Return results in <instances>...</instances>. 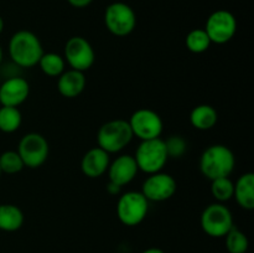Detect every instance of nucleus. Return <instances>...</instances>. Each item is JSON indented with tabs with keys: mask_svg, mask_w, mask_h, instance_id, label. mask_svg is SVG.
Masks as SVG:
<instances>
[{
	"mask_svg": "<svg viewBox=\"0 0 254 253\" xmlns=\"http://www.w3.org/2000/svg\"><path fill=\"white\" fill-rule=\"evenodd\" d=\"M64 59L72 69L86 72L93 66L96 52L86 37L72 36L64 45Z\"/></svg>",
	"mask_w": 254,
	"mask_h": 253,
	"instance_id": "9",
	"label": "nucleus"
},
{
	"mask_svg": "<svg viewBox=\"0 0 254 253\" xmlns=\"http://www.w3.org/2000/svg\"><path fill=\"white\" fill-rule=\"evenodd\" d=\"M109 163H111V154L99 146H94L82 156L81 170L83 175L89 179L101 178L108 170Z\"/></svg>",
	"mask_w": 254,
	"mask_h": 253,
	"instance_id": "15",
	"label": "nucleus"
},
{
	"mask_svg": "<svg viewBox=\"0 0 254 253\" xmlns=\"http://www.w3.org/2000/svg\"><path fill=\"white\" fill-rule=\"evenodd\" d=\"M16 151L26 168L37 169L44 165L49 158V141L42 134L31 131L20 139Z\"/></svg>",
	"mask_w": 254,
	"mask_h": 253,
	"instance_id": "8",
	"label": "nucleus"
},
{
	"mask_svg": "<svg viewBox=\"0 0 254 253\" xmlns=\"http://www.w3.org/2000/svg\"><path fill=\"white\" fill-rule=\"evenodd\" d=\"M57 78V89L64 98H76L86 88L87 79L84 72L72 68L64 69V73Z\"/></svg>",
	"mask_w": 254,
	"mask_h": 253,
	"instance_id": "16",
	"label": "nucleus"
},
{
	"mask_svg": "<svg viewBox=\"0 0 254 253\" xmlns=\"http://www.w3.org/2000/svg\"><path fill=\"white\" fill-rule=\"evenodd\" d=\"M1 174H2V173H1V169H0V176H1Z\"/></svg>",
	"mask_w": 254,
	"mask_h": 253,
	"instance_id": "32",
	"label": "nucleus"
},
{
	"mask_svg": "<svg viewBox=\"0 0 254 253\" xmlns=\"http://www.w3.org/2000/svg\"><path fill=\"white\" fill-rule=\"evenodd\" d=\"M200 225L203 232L213 238H222L235 226L230 208L221 202L210 203L203 208L200 217Z\"/></svg>",
	"mask_w": 254,
	"mask_h": 253,
	"instance_id": "5",
	"label": "nucleus"
},
{
	"mask_svg": "<svg viewBox=\"0 0 254 253\" xmlns=\"http://www.w3.org/2000/svg\"><path fill=\"white\" fill-rule=\"evenodd\" d=\"M149 212V201L141 191H127L117 202V216L123 225L134 227L145 220Z\"/></svg>",
	"mask_w": 254,
	"mask_h": 253,
	"instance_id": "6",
	"label": "nucleus"
},
{
	"mask_svg": "<svg viewBox=\"0 0 254 253\" xmlns=\"http://www.w3.org/2000/svg\"><path fill=\"white\" fill-rule=\"evenodd\" d=\"M235 183L228 178H218L211 181V193L217 202L225 203L233 198Z\"/></svg>",
	"mask_w": 254,
	"mask_h": 253,
	"instance_id": "23",
	"label": "nucleus"
},
{
	"mask_svg": "<svg viewBox=\"0 0 254 253\" xmlns=\"http://www.w3.org/2000/svg\"><path fill=\"white\" fill-rule=\"evenodd\" d=\"M141 253H165L164 252L161 248H158V247H151V248H148V250L143 251Z\"/></svg>",
	"mask_w": 254,
	"mask_h": 253,
	"instance_id": "29",
	"label": "nucleus"
},
{
	"mask_svg": "<svg viewBox=\"0 0 254 253\" xmlns=\"http://www.w3.org/2000/svg\"><path fill=\"white\" fill-rule=\"evenodd\" d=\"M30 94V84L20 76L7 77L0 84V104L5 107H19Z\"/></svg>",
	"mask_w": 254,
	"mask_h": 253,
	"instance_id": "13",
	"label": "nucleus"
},
{
	"mask_svg": "<svg viewBox=\"0 0 254 253\" xmlns=\"http://www.w3.org/2000/svg\"><path fill=\"white\" fill-rule=\"evenodd\" d=\"M178 189V184L174 176L170 174L159 173L150 174L148 178L144 180L141 185V193L146 197V200L150 202H163L173 197Z\"/></svg>",
	"mask_w": 254,
	"mask_h": 253,
	"instance_id": "12",
	"label": "nucleus"
},
{
	"mask_svg": "<svg viewBox=\"0 0 254 253\" xmlns=\"http://www.w3.org/2000/svg\"><path fill=\"white\" fill-rule=\"evenodd\" d=\"M4 26H5L4 19H2V17L0 16V35H1V32L4 31Z\"/></svg>",
	"mask_w": 254,
	"mask_h": 253,
	"instance_id": "30",
	"label": "nucleus"
},
{
	"mask_svg": "<svg viewBox=\"0 0 254 253\" xmlns=\"http://www.w3.org/2000/svg\"><path fill=\"white\" fill-rule=\"evenodd\" d=\"M2 59H4V50H2L1 44H0V64H1Z\"/></svg>",
	"mask_w": 254,
	"mask_h": 253,
	"instance_id": "31",
	"label": "nucleus"
},
{
	"mask_svg": "<svg viewBox=\"0 0 254 253\" xmlns=\"http://www.w3.org/2000/svg\"><path fill=\"white\" fill-rule=\"evenodd\" d=\"M133 135L140 140L161 138L164 123L161 117L155 111L149 108L136 109L129 118Z\"/></svg>",
	"mask_w": 254,
	"mask_h": 253,
	"instance_id": "11",
	"label": "nucleus"
},
{
	"mask_svg": "<svg viewBox=\"0 0 254 253\" xmlns=\"http://www.w3.org/2000/svg\"><path fill=\"white\" fill-rule=\"evenodd\" d=\"M107 173H108L111 183L123 188L124 185H128L135 179L139 173V169L133 155L122 154V155L117 156L114 160H111Z\"/></svg>",
	"mask_w": 254,
	"mask_h": 253,
	"instance_id": "14",
	"label": "nucleus"
},
{
	"mask_svg": "<svg viewBox=\"0 0 254 253\" xmlns=\"http://www.w3.org/2000/svg\"><path fill=\"white\" fill-rule=\"evenodd\" d=\"M203 30L212 44H227L237 32V19L228 10H216L207 17Z\"/></svg>",
	"mask_w": 254,
	"mask_h": 253,
	"instance_id": "10",
	"label": "nucleus"
},
{
	"mask_svg": "<svg viewBox=\"0 0 254 253\" xmlns=\"http://www.w3.org/2000/svg\"><path fill=\"white\" fill-rule=\"evenodd\" d=\"M218 113L210 104H198L191 111L190 123L198 130H210L217 124Z\"/></svg>",
	"mask_w": 254,
	"mask_h": 253,
	"instance_id": "19",
	"label": "nucleus"
},
{
	"mask_svg": "<svg viewBox=\"0 0 254 253\" xmlns=\"http://www.w3.org/2000/svg\"><path fill=\"white\" fill-rule=\"evenodd\" d=\"M134 135L129 122L126 119H112L102 124L97 133V144L108 154H116L130 144Z\"/></svg>",
	"mask_w": 254,
	"mask_h": 253,
	"instance_id": "3",
	"label": "nucleus"
},
{
	"mask_svg": "<svg viewBox=\"0 0 254 253\" xmlns=\"http://www.w3.org/2000/svg\"><path fill=\"white\" fill-rule=\"evenodd\" d=\"M233 197L243 210L252 211L254 208V174L245 173L235 183Z\"/></svg>",
	"mask_w": 254,
	"mask_h": 253,
	"instance_id": "17",
	"label": "nucleus"
},
{
	"mask_svg": "<svg viewBox=\"0 0 254 253\" xmlns=\"http://www.w3.org/2000/svg\"><path fill=\"white\" fill-rule=\"evenodd\" d=\"M166 148V153H168L169 159H179L184 156L188 150V141L184 139L181 135H170L166 140H164Z\"/></svg>",
	"mask_w": 254,
	"mask_h": 253,
	"instance_id": "26",
	"label": "nucleus"
},
{
	"mask_svg": "<svg viewBox=\"0 0 254 253\" xmlns=\"http://www.w3.org/2000/svg\"><path fill=\"white\" fill-rule=\"evenodd\" d=\"M135 163L139 171L148 174H155L163 170L169 160L164 139L156 138L150 140H141L135 150Z\"/></svg>",
	"mask_w": 254,
	"mask_h": 253,
	"instance_id": "4",
	"label": "nucleus"
},
{
	"mask_svg": "<svg viewBox=\"0 0 254 253\" xmlns=\"http://www.w3.org/2000/svg\"><path fill=\"white\" fill-rule=\"evenodd\" d=\"M25 216L21 208L14 203H0V231L15 232L24 225Z\"/></svg>",
	"mask_w": 254,
	"mask_h": 253,
	"instance_id": "18",
	"label": "nucleus"
},
{
	"mask_svg": "<svg viewBox=\"0 0 254 253\" xmlns=\"http://www.w3.org/2000/svg\"><path fill=\"white\" fill-rule=\"evenodd\" d=\"M226 248L230 253H246L250 247V241L247 236L233 226L230 232L225 236Z\"/></svg>",
	"mask_w": 254,
	"mask_h": 253,
	"instance_id": "24",
	"label": "nucleus"
},
{
	"mask_svg": "<svg viewBox=\"0 0 254 253\" xmlns=\"http://www.w3.org/2000/svg\"><path fill=\"white\" fill-rule=\"evenodd\" d=\"M37 64L46 76L59 77L64 72L66 61H64V56L56 54V52H44Z\"/></svg>",
	"mask_w": 254,
	"mask_h": 253,
	"instance_id": "20",
	"label": "nucleus"
},
{
	"mask_svg": "<svg viewBox=\"0 0 254 253\" xmlns=\"http://www.w3.org/2000/svg\"><path fill=\"white\" fill-rule=\"evenodd\" d=\"M67 1H68V4L71 6L77 7V9H83V7H87L88 5H91L93 0H67Z\"/></svg>",
	"mask_w": 254,
	"mask_h": 253,
	"instance_id": "27",
	"label": "nucleus"
},
{
	"mask_svg": "<svg viewBox=\"0 0 254 253\" xmlns=\"http://www.w3.org/2000/svg\"><path fill=\"white\" fill-rule=\"evenodd\" d=\"M121 190L122 186L117 185V184L114 183H111V181H109L108 185H107V192L111 193V195H118V193L121 192Z\"/></svg>",
	"mask_w": 254,
	"mask_h": 253,
	"instance_id": "28",
	"label": "nucleus"
},
{
	"mask_svg": "<svg viewBox=\"0 0 254 253\" xmlns=\"http://www.w3.org/2000/svg\"><path fill=\"white\" fill-rule=\"evenodd\" d=\"M25 168L24 161L16 150H6L0 154V169L7 175L19 174Z\"/></svg>",
	"mask_w": 254,
	"mask_h": 253,
	"instance_id": "25",
	"label": "nucleus"
},
{
	"mask_svg": "<svg viewBox=\"0 0 254 253\" xmlns=\"http://www.w3.org/2000/svg\"><path fill=\"white\" fill-rule=\"evenodd\" d=\"M22 114L17 107H0V131L14 133L21 126Z\"/></svg>",
	"mask_w": 254,
	"mask_h": 253,
	"instance_id": "21",
	"label": "nucleus"
},
{
	"mask_svg": "<svg viewBox=\"0 0 254 253\" xmlns=\"http://www.w3.org/2000/svg\"><path fill=\"white\" fill-rule=\"evenodd\" d=\"M104 24L114 36H128L136 26V14L133 7L126 2H112L104 11Z\"/></svg>",
	"mask_w": 254,
	"mask_h": 253,
	"instance_id": "7",
	"label": "nucleus"
},
{
	"mask_svg": "<svg viewBox=\"0 0 254 253\" xmlns=\"http://www.w3.org/2000/svg\"><path fill=\"white\" fill-rule=\"evenodd\" d=\"M198 165L201 174L210 181L228 178L235 170V153L223 144H213L202 151Z\"/></svg>",
	"mask_w": 254,
	"mask_h": 253,
	"instance_id": "2",
	"label": "nucleus"
},
{
	"mask_svg": "<svg viewBox=\"0 0 254 253\" xmlns=\"http://www.w3.org/2000/svg\"><path fill=\"white\" fill-rule=\"evenodd\" d=\"M7 51L12 63L22 68L36 66L45 52L39 36L29 30L15 32L10 37Z\"/></svg>",
	"mask_w": 254,
	"mask_h": 253,
	"instance_id": "1",
	"label": "nucleus"
},
{
	"mask_svg": "<svg viewBox=\"0 0 254 253\" xmlns=\"http://www.w3.org/2000/svg\"><path fill=\"white\" fill-rule=\"evenodd\" d=\"M211 44L212 42L203 29L191 30L185 39L186 47L192 54H203L210 49Z\"/></svg>",
	"mask_w": 254,
	"mask_h": 253,
	"instance_id": "22",
	"label": "nucleus"
}]
</instances>
